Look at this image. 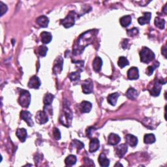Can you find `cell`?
Returning a JSON list of instances; mask_svg holds the SVG:
<instances>
[{
	"label": "cell",
	"mask_w": 167,
	"mask_h": 167,
	"mask_svg": "<svg viewBox=\"0 0 167 167\" xmlns=\"http://www.w3.org/2000/svg\"><path fill=\"white\" fill-rule=\"evenodd\" d=\"M72 119V116L71 111L69 109V107L64 104V110H63V114H61L60 118V122L61 124L65 125V127H69Z\"/></svg>",
	"instance_id": "6da1fadb"
},
{
	"label": "cell",
	"mask_w": 167,
	"mask_h": 167,
	"mask_svg": "<svg viewBox=\"0 0 167 167\" xmlns=\"http://www.w3.org/2000/svg\"><path fill=\"white\" fill-rule=\"evenodd\" d=\"M140 61L144 64H149L155 59V54L153 51L148 49V47H143L140 52Z\"/></svg>",
	"instance_id": "7a4b0ae2"
},
{
	"label": "cell",
	"mask_w": 167,
	"mask_h": 167,
	"mask_svg": "<svg viewBox=\"0 0 167 167\" xmlns=\"http://www.w3.org/2000/svg\"><path fill=\"white\" fill-rule=\"evenodd\" d=\"M18 103L24 108H28L31 103V95L28 91L22 90L18 98Z\"/></svg>",
	"instance_id": "3957f363"
},
{
	"label": "cell",
	"mask_w": 167,
	"mask_h": 167,
	"mask_svg": "<svg viewBox=\"0 0 167 167\" xmlns=\"http://www.w3.org/2000/svg\"><path fill=\"white\" fill-rule=\"evenodd\" d=\"M76 14L74 11H71L67 17L61 20V24L66 28H69L75 25Z\"/></svg>",
	"instance_id": "277c9868"
},
{
	"label": "cell",
	"mask_w": 167,
	"mask_h": 167,
	"mask_svg": "<svg viewBox=\"0 0 167 167\" xmlns=\"http://www.w3.org/2000/svg\"><path fill=\"white\" fill-rule=\"evenodd\" d=\"M165 84V82H163V81L161 80H156L153 87L151 88V90H150L151 95L154 97L159 96L161 91L162 84Z\"/></svg>",
	"instance_id": "5b68a950"
},
{
	"label": "cell",
	"mask_w": 167,
	"mask_h": 167,
	"mask_svg": "<svg viewBox=\"0 0 167 167\" xmlns=\"http://www.w3.org/2000/svg\"><path fill=\"white\" fill-rule=\"evenodd\" d=\"M20 118L28 123V125L30 127L33 126V122L32 119V115L31 114L25 111H22L20 112Z\"/></svg>",
	"instance_id": "8992f818"
},
{
	"label": "cell",
	"mask_w": 167,
	"mask_h": 167,
	"mask_svg": "<svg viewBox=\"0 0 167 167\" xmlns=\"http://www.w3.org/2000/svg\"><path fill=\"white\" fill-rule=\"evenodd\" d=\"M36 122L42 125L45 124L49 121V117L47 116V113L44 111H39L35 116Z\"/></svg>",
	"instance_id": "52a82bcc"
},
{
	"label": "cell",
	"mask_w": 167,
	"mask_h": 167,
	"mask_svg": "<svg viewBox=\"0 0 167 167\" xmlns=\"http://www.w3.org/2000/svg\"><path fill=\"white\" fill-rule=\"evenodd\" d=\"M82 91L85 94L91 93L93 91V82L90 79L86 80L82 84Z\"/></svg>",
	"instance_id": "ba28073f"
},
{
	"label": "cell",
	"mask_w": 167,
	"mask_h": 167,
	"mask_svg": "<svg viewBox=\"0 0 167 167\" xmlns=\"http://www.w3.org/2000/svg\"><path fill=\"white\" fill-rule=\"evenodd\" d=\"M63 64H64V60L60 56L54 61V65L53 67V71L55 74H60L63 70Z\"/></svg>",
	"instance_id": "9c48e42d"
},
{
	"label": "cell",
	"mask_w": 167,
	"mask_h": 167,
	"mask_svg": "<svg viewBox=\"0 0 167 167\" xmlns=\"http://www.w3.org/2000/svg\"><path fill=\"white\" fill-rule=\"evenodd\" d=\"M128 150L127 146L125 144H122L119 145L117 147H116V154L119 158H122L127 153Z\"/></svg>",
	"instance_id": "30bf717a"
},
{
	"label": "cell",
	"mask_w": 167,
	"mask_h": 167,
	"mask_svg": "<svg viewBox=\"0 0 167 167\" xmlns=\"http://www.w3.org/2000/svg\"><path fill=\"white\" fill-rule=\"evenodd\" d=\"M127 77L129 80H137L139 78L138 68L133 67L127 71Z\"/></svg>",
	"instance_id": "8fae6325"
},
{
	"label": "cell",
	"mask_w": 167,
	"mask_h": 167,
	"mask_svg": "<svg viewBox=\"0 0 167 167\" xmlns=\"http://www.w3.org/2000/svg\"><path fill=\"white\" fill-rule=\"evenodd\" d=\"M41 86V80L38 76H33L28 82V87L33 89H38Z\"/></svg>",
	"instance_id": "7c38bea8"
},
{
	"label": "cell",
	"mask_w": 167,
	"mask_h": 167,
	"mask_svg": "<svg viewBox=\"0 0 167 167\" xmlns=\"http://www.w3.org/2000/svg\"><path fill=\"white\" fill-rule=\"evenodd\" d=\"M100 147V142H99V140L96 138H92L90 142V148H89V151L91 153L95 152L96 151H97Z\"/></svg>",
	"instance_id": "4fadbf2b"
},
{
	"label": "cell",
	"mask_w": 167,
	"mask_h": 167,
	"mask_svg": "<svg viewBox=\"0 0 167 167\" xmlns=\"http://www.w3.org/2000/svg\"><path fill=\"white\" fill-rule=\"evenodd\" d=\"M36 22L41 28L48 27L49 23V19L46 16H41L36 20Z\"/></svg>",
	"instance_id": "5bb4252c"
},
{
	"label": "cell",
	"mask_w": 167,
	"mask_h": 167,
	"mask_svg": "<svg viewBox=\"0 0 167 167\" xmlns=\"http://www.w3.org/2000/svg\"><path fill=\"white\" fill-rule=\"evenodd\" d=\"M121 140V138L119 136L115 133H111L108 136V143L110 145L115 146L117 145Z\"/></svg>",
	"instance_id": "9a60e30c"
},
{
	"label": "cell",
	"mask_w": 167,
	"mask_h": 167,
	"mask_svg": "<svg viewBox=\"0 0 167 167\" xmlns=\"http://www.w3.org/2000/svg\"><path fill=\"white\" fill-rule=\"evenodd\" d=\"M151 18V13H144L142 17L138 18V22L140 25H145L149 24Z\"/></svg>",
	"instance_id": "2e32d148"
},
{
	"label": "cell",
	"mask_w": 167,
	"mask_h": 167,
	"mask_svg": "<svg viewBox=\"0 0 167 167\" xmlns=\"http://www.w3.org/2000/svg\"><path fill=\"white\" fill-rule=\"evenodd\" d=\"M125 140L126 142L131 147H134L138 144V138L137 137L133 134H127L125 136Z\"/></svg>",
	"instance_id": "e0dca14e"
},
{
	"label": "cell",
	"mask_w": 167,
	"mask_h": 167,
	"mask_svg": "<svg viewBox=\"0 0 167 167\" xmlns=\"http://www.w3.org/2000/svg\"><path fill=\"white\" fill-rule=\"evenodd\" d=\"M92 108V104L89 101H83L81 103L80 105V110L82 113H88L90 112Z\"/></svg>",
	"instance_id": "ac0fdd59"
},
{
	"label": "cell",
	"mask_w": 167,
	"mask_h": 167,
	"mask_svg": "<svg viewBox=\"0 0 167 167\" xmlns=\"http://www.w3.org/2000/svg\"><path fill=\"white\" fill-rule=\"evenodd\" d=\"M103 65V61L100 57H96L93 61V70L96 72H99L101 70Z\"/></svg>",
	"instance_id": "d6986e66"
},
{
	"label": "cell",
	"mask_w": 167,
	"mask_h": 167,
	"mask_svg": "<svg viewBox=\"0 0 167 167\" xmlns=\"http://www.w3.org/2000/svg\"><path fill=\"white\" fill-rule=\"evenodd\" d=\"M41 39L42 43L44 44H49L50 43L52 39V34L49 32H46V31H43L41 34Z\"/></svg>",
	"instance_id": "ffe728a7"
},
{
	"label": "cell",
	"mask_w": 167,
	"mask_h": 167,
	"mask_svg": "<svg viewBox=\"0 0 167 167\" xmlns=\"http://www.w3.org/2000/svg\"><path fill=\"white\" fill-rule=\"evenodd\" d=\"M16 134H17V137L22 142H25V140L26 138H27V135H28L27 131H26V130L24 128L18 129L17 132H16Z\"/></svg>",
	"instance_id": "44dd1931"
},
{
	"label": "cell",
	"mask_w": 167,
	"mask_h": 167,
	"mask_svg": "<svg viewBox=\"0 0 167 167\" xmlns=\"http://www.w3.org/2000/svg\"><path fill=\"white\" fill-rule=\"evenodd\" d=\"M98 161L99 163L103 167L108 166L110 165V160L107 157L105 154H104L103 153H101L99 155Z\"/></svg>",
	"instance_id": "7402d4cb"
},
{
	"label": "cell",
	"mask_w": 167,
	"mask_h": 167,
	"mask_svg": "<svg viewBox=\"0 0 167 167\" xmlns=\"http://www.w3.org/2000/svg\"><path fill=\"white\" fill-rule=\"evenodd\" d=\"M125 95H126V96L128 99H131V100H135V99L137 98L138 94L137 91L134 90V88L130 87L129 90L127 91Z\"/></svg>",
	"instance_id": "603a6c76"
},
{
	"label": "cell",
	"mask_w": 167,
	"mask_h": 167,
	"mask_svg": "<svg viewBox=\"0 0 167 167\" xmlns=\"http://www.w3.org/2000/svg\"><path fill=\"white\" fill-rule=\"evenodd\" d=\"M131 20H132L131 17L129 15H127V16H124V17L120 18L119 22H120V24L122 25V26L125 28V27H127L128 25H129L130 24H131Z\"/></svg>",
	"instance_id": "cb8c5ba5"
},
{
	"label": "cell",
	"mask_w": 167,
	"mask_h": 167,
	"mask_svg": "<svg viewBox=\"0 0 167 167\" xmlns=\"http://www.w3.org/2000/svg\"><path fill=\"white\" fill-rule=\"evenodd\" d=\"M119 97V94L118 93H114L109 95L108 97V102L112 106H115L117 103L118 99Z\"/></svg>",
	"instance_id": "d4e9b609"
},
{
	"label": "cell",
	"mask_w": 167,
	"mask_h": 167,
	"mask_svg": "<svg viewBox=\"0 0 167 167\" xmlns=\"http://www.w3.org/2000/svg\"><path fill=\"white\" fill-rule=\"evenodd\" d=\"M144 141L145 144H153L155 142V137L153 134H146L144 137Z\"/></svg>",
	"instance_id": "484cf974"
},
{
	"label": "cell",
	"mask_w": 167,
	"mask_h": 167,
	"mask_svg": "<svg viewBox=\"0 0 167 167\" xmlns=\"http://www.w3.org/2000/svg\"><path fill=\"white\" fill-rule=\"evenodd\" d=\"M76 160L77 159H76V157L75 155H70L65 159V163L66 166H71L76 163Z\"/></svg>",
	"instance_id": "4316f807"
},
{
	"label": "cell",
	"mask_w": 167,
	"mask_h": 167,
	"mask_svg": "<svg viewBox=\"0 0 167 167\" xmlns=\"http://www.w3.org/2000/svg\"><path fill=\"white\" fill-rule=\"evenodd\" d=\"M54 96L51 93H46L44 97L43 102L45 105H51V104L53 101Z\"/></svg>",
	"instance_id": "83f0119b"
},
{
	"label": "cell",
	"mask_w": 167,
	"mask_h": 167,
	"mask_svg": "<svg viewBox=\"0 0 167 167\" xmlns=\"http://www.w3.org/2000/svg\"><path fill=\"white\" fill-rule=\"evenodd\" d=\"M155 25L159 29H163L165 28V21L164 19H162L159 17H157L155 19Z\"/></svg>",
	"instance_id": "f1b7e54d"
},
{
	"label": "cell",
	"mask_w": 167,
	"mask_h": 167,
	"mask_svg": "<svg viewBox=\"0 0 167 167\" xmlns=\"http://www.w3.org/2000/svg\"><path fill=\"white\" fill-rule=\"evenodd\" d=\"M118 64L120 68H123L124 67L128 65L129 64V63L126 57L124 56H121L118 60Z\"/></svg>",
	"instance_id": "f546056e"
},
{
	"label": "cell",
	"mask_w": 167,
	"mask_h": 167,
	"mask_svg": "<svg viewBox=\"0 0 167 167\" xmlns=\"http://www.w3.org/2000/svg\"><path fill=\"white\" fill-rule=\"evenodd\" d=\"M70 80L71 82H76L80 80V74L79 72H71V74L69 76Z\"/></svg>",
	"instance_id": "4dcf8cb0"
},
{
	"label": "cell",
	"mask_w": 167,
	"mask_h": 167,
	"mask_svg": "<svg viewBox=\"0 0 167 167\" xmlns=\"http://www.w3.org/2000/svg\"><path fill=\"white\" fill-rule=\"evenodd\" d=\"M47 52H48V48L45 46H41L38 49V53L41 56L45 57L46 55Z\"/></svg>",
	"instance_id": "1f68e13d"
},
{
	"label": "cell",
	"mask_w": 167,
	"mask_h": 167,
	"mask_svg": "<svg viewBox=\"0 0 167 167\" xmlns=\"http://www.w3.org/2000/svg\"><path fill=\"white\" fill-rule=\"evenodd\" d=\"M72 144H73V146H75V148H76L78 150H81L82 148H84V144L82 142L76 140L73 141V142H72Z\"/></svg>",
	"instance_id": "d6a6232c"
},
{
	"label": "cell",
	"mask_w": 167,
	"mask_h": 167,
	"mask_svg": "<svg viewBox=\"0 0 167 167\" xmlns=\"http://www.w3.org/2000/svg\"><path fill=\"white\" fill-rule=\"evenodd\" d=\"M159 65H156V64H154L152 66H149L148 68H147V70H146V74H147L148 76H150L153 74V71L155 70V68H157V67H158Z\"/></svg>",
	"instance_id": "836d02e7"
},
{
	"label": "cell",
	"mask_w": 167,
	"mask_h": 167,
	"mask_svg": "<svg viewBox=\"0 0 167 167\" xmlns=\"http://www.w3.org/2000/svg\"><path fill=\"white\" fill-rule=\"evenodd\" d=\"M138 33V30L137 28H133L131 29L127 30V35L130 37H134L135 35H137Z\"/></svg>",
	"instance_id": "e575fe53"
},
{
	"label": "cell",
	"mask_w": 167,
	"mask_h": 167,
	"mask_svg": "<svg viewBox=\"0 0 167 167\" xmlns=\"http://www.w3.org/2000/svg\"><path fill=\"white\" fill-rule=\"evenodd\" d=\"M53 136L56 140H60L61 138V133L60 130L57 128H54L53 130Z\"/></svg>",
	"instance_id": "d590c367"
},
{
	"label": "cell",
	"mask_w": 167,
	"mask_h": 167,
	"mask_svg": "<svg viewBox=\"0 0 167 167\" xmlns=\"http://www.w3.org/2000/svg\"><path fill=\"white\" fill-rule=\"evenodd\" d=\"M0 5H1V16L2 17V16L7 12V7L6 6V5H5L2 2H0Z\"/></svg>",
	"instance_id": "8d00e7d4"
},
{
	"label": "cell",
	"mask_w": 167,
	"mask_h": 167,
	"mask_svg": "<svg viewBox=\"0 0 167 167\" xmlns=\"http://www.w3.org/2000/svg\"><path fill=\"white\" fill-rule=\"evenodd\" d=\"M162 53H163L165 57H166V46H164L163 49H162Z\"/></svg>",
	"instance_id": "74e56055"
},
{
	"label": "cell",
	"mask_w": 167,
	"mask_h": 167,
	"mask_svg": "<svg viewBox=\"0 0 167 167\" xmlns=\"http://www.w3.org/2000/svg\"><path fill=\"white\" fill-rule=\"evenodd\" d=\"M166 5H165L164 9H163V12L165 14H166Z\"/></svg>",
	"instance_id": "f35d334b"
}]
</instances>
